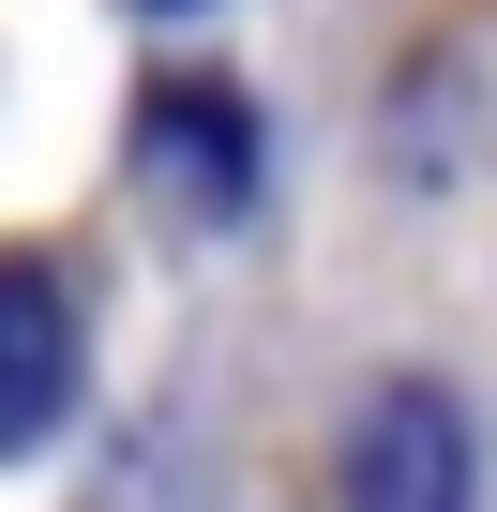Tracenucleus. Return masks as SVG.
I'll list each match as a JSON object with an SVG mask.
<instances>
[{
    "label": "nucleus",
    "mask_w": 497,
    "mask_h": 512,
    "mask_svg": "<svg viewBox=\"0 0 497 512\" xmlns=\"http://www.w3.org/2000/svg\"><path fill=\"white\" fill-rule=\"evenodd\" d=\"M467 482H482V452H467V407L452 392L392 377L347 422V512H467Z\"/></svg>",
    "instance_id": "2"
},
{
    "label": "nucleus",
    "mask_w": 497,
    "mask_h": 512,
    "mask_svg": "<svg viewBox=\"0 0 497 512\" xmlns=\"http://www.w3.org/2000/svg\"><path fill=\"white\" fill-rule=\"evenodd\" d=\"M76 377H91V317L61 256H0V452H46L76 422Z\"/></svg>",
    "instance_id": "1"
},
{
    "label": "nucleus",
    "mask_w": 497,
    "mask_h": 512,
    "mask_svg": "<svg viewBox=\"0 0 497 512\" xmlns=\"http://www.w3.org/2000/svg\"><path fill=\"white\" fill-rule=\"evenodd\" d=\"M151 16H181V0H151Z\"/></svg>",
    "instance_id": "4"
},
{
    "label": "nucleus",
    "mask_w": 497,
    "mask_h": 512,
    "mask_svg": "<svg viewBox=\"0 0 497 512\" xmlns=\"http://www.w3.org/2000/svg\"><path fill=\"white\" fill-rule=\"evenodd\" d=\"M136 151L226 226V211H257V106H241L226 76H151L136 91Z\"/></svg>",
    "instance_id": "3"
}]
</instances>
